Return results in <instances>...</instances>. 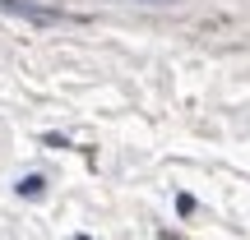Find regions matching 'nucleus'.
<instances>
[{
    "label": "nucleus",
    "instance_id": "7ed1b4c3",
    "mask_svg": "<svg viewBox=\"0 0 250 240\" xmlns=\"http://www.w3.org/2000/svg\"><path fill=\"white\" fill-rule=\"evenodd\" d=\"M139 5H176V0H139Z\"/></svg>",
    "mask_w": 250,
    "mask_h": 240
},
{
    "label": "nucleus",
    "instance_id": "f03ea898",
    "mask_svg": "<svg viewBox=\"0 0 250 240\" xmlns=\"http://www.w3.org/2000/svg\"><path fill=\"white\" fill-rule=\"evenodd\" d=\"M19 194H23V199L46 194V176H23V180H19Z\"/></svg>",
    "mask_w": 250,
    "mask_h": 240
},
{
    "label": "nucleus",
    "instance_id": "f257e3e1",
    "mask_svg": "<svg viewBox=\"0 0 250 240\" xmlns=\"http://www.w3.org/2000/svg\"><path fill=\"white\" fill-rule=\"evenodd\" d=\"M5 14H19V18H33V23H61L70 18L65 9H51V5H33V0H0Z\"/></svg>",
    "mask_w": 250,
    "mask_h": 240
},
{
    "label": "nucleus",
    "instance_id": "20e7f679",
    "mask_svg": "<svg viewBox=\"0 0 250 240\" xmlns=\"http://www.w3.org/2000/svg\"><path fill=\"white\" fill-rule=\"evenodd\" d=\"M74 240H93V236H74Z\"/></svg>",
    "mask_w": 250,
    "mask_h": 240
}]
</instances>
